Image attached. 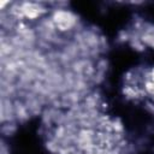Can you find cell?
Returning <instances> with one entry per match:
<instances>
[{"label":"cell","instance_id":"obj_1","mask_svg":"<svg viewBox=\"0 0 154 154\" xmlns=\"http://www.w3.org/2000/svg\"><path fill=\"white\" fill-rule=\"evenodd\" d=\"M55 29L58 31L72 30L77 24V18L73 13L66 10H55L51 17Z\"/></svg>","mask_w":154,"mask_h":154}]
</instances>
